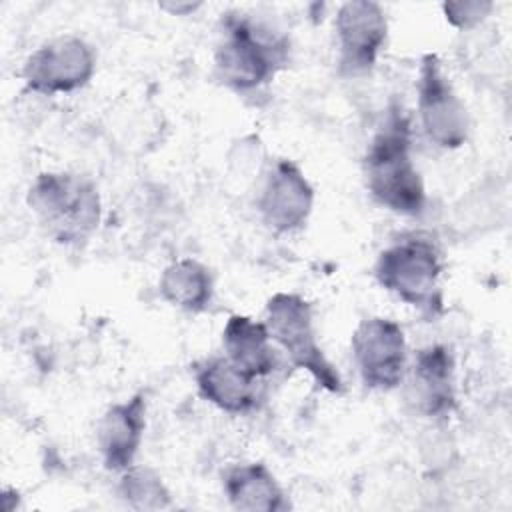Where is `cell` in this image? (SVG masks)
I'll return each mask as SVG.
<instances>
[{
	"label": "cell",
	"mask_w": 512,
	"mask_h": 512,
	"mask_svg": "<svg viewBox=\"0 0 512 512\" xmlns=\"http://www.w3.org/2000/svg\"><path fill=\"white\" fill-rule=\"evenodd\" d=\"M158 292L170 306L190 314H200L212 304L214 278L202 262L194 258H180L164 268L158 280Z\"/></svg>",
	"instance_id": "obj_16"
},
{
	"label": "cell",
	"mask_w": 512,
	"mask_h": 512,
	"mask_svg": "<svg viewBox=\"0 0 512 512\" xmlns=\"http://www.w3.org/2000/svg\"><path fill=\"white\" fill-rule=\"evenodd\" d=\"M256 206L272 232L292 234L304 228L312 214L314 188L296 162L280 158L268 170Z\"/></svg>",
	"instance_id": "obj_10"
},
{
	"label": "cell",
	"mask_w": 512,
	"mask_h": 512,
	"mask_svg": "<svg viewBox=\"0 0 512 512\" xmlns=\"http://www.w3.org/2000/svg\"><path fill=\"white\" fill-rule=\"evenodd\" d=\"M120 498L134 510H162L172 504L162 476L146 466H130L118 482Z\"/></svg>",
	"instance_id": "obj_17"
},
{
	"label": "cell",
	"mask_w": 512,
	"mask_h": 512,
	"mask_svg": "<svg viewBox=\"0 0 512 512\" xmlns=\"http://www.w3.org/2000/svg\"><path fill=\"white\" fill-rule=\"evenodd\" d=\"M406 400L428 418L448 416L456 406L454 356L444 344L420 348L406 368Z\"/></svg>",
	"instance_id": "obj_11"
},
{
	"label": "cell",
	"mask_w": 512,
	"mask_h": 512,
	"mask_svg": "<svg viewBox=\"0 0 512 512\" xmlns=\"http://www.w3.org/2000/svg\"><path fill=\"white\" fill-rule=\"evenodd\" d=\"M442 252L432 236L408 234L386 246L374 266L378 284L432 320L444 312Z\"/></svg>",
	"instance_id": "obj_4"
},
{
	"label": "cell",
	"mask_w": 512,
	"mask_h": 512,
	"mask_svg": "<svg viewBox=\"0 0 512 512\" xmlns=\"http://www.w3.org/2000/svg\"><path fill=\"white\" fill-rule=\"evenodd\" d=\"M224 492L236 510L280 512L288 508L286 494L274 474L260 462L236 464L224 474Z\"/></svg>",
	"instance_id": "obj_15"
},
{
	"label": "cell",
	"mask_w": 512,
	"mask_h": 512,
	"mask_svg": "<svg viewBox=\"0 0 512 512\" xmlns=\"http://www.w3.org/2000/svg\"><path fill=\"white\" fill-rule=\"evenodd\" d=\"M288 62V40L246 14H226L214 52L220 82L236 92L258 90Z\"/></svg>",
	"instance_id": "obj_2"
},
{
	"label": "cell",
	"mask_w": 512,
	"mask_h": 512,
	"mask_svg": "<svg viewBox=\"0 0 512 512\" xmlns=\"http://www.w3.org/2000/svg\"><path fill=\"white\" fill-rule=\"evenodd\" d=\"M494 10V4L488 0H462V2H444L442 12L450 26L458 30H470L478 26Z\"/></svg>",
	"instance_id": "obj_18"
},
{
	"label": "cell",
	"mask_w": 512,
	"mask_h": 512,
	"mask_svg": "<svg viewBox=\"0 0 512 512\" xmlns=\"http://www.w3.org/2000/svg\"><path fill=\"white\" fill-rule=\"evenodd\" d=\"M338 38V68L344 76L368 74L388 36L384 8L372 0L344 2L334 20Z\"/></svg>",
	"instance_id": "obj_9"
},
{
	"label": "cell",
	"mask_w": 512,
	"mask_h": 512,
	"mask_svg": "<svg viewBox=\"0 0 512 512\" xmlns=\"http://www.w3.org/2000/svg\"><path fill=\"white\" fill-rule=\"evenodd\" d=\"M146 428V396L136 392L130 398L108 406L98 424V448L102 464L110 472H124L134 464Z\"/></svg>",
	"instance_id": "obj_12"
},
{
	"label": "cell",
	"mask_w": 512,
	"mask_h": 512,
	"mask_svg": "<svg viewBox=\"0 0 512 512\" xmlns=\"http://www.w3.org/2000/svg\"><path fill=\"white\" fill-rule=\"evenodd\" d=\"M264 324L270 338L286 352L296 370H306L322 390L342 394V378L318 344L314 310L304 296L294 292H276L270 296Z\"/></svg>",
	"instance_id": "obj_5"
},
{
	"label": "cell",
	"mask_w": 512,
	"mask_h": 512,
	"mask_svg": "<svg viewBox=\"0 0 512 512\" xmlns=\"http://www.w3.org/2000/svg\"><path fill=\"white\" fill-rule=\"evenodd\" d=\"M42 230L58 244L86 242L102 218V202L96 184L74 172H42L26 198Z\"/></svg>",
	"instance_id": "obj_3"
},
{
	"label": "cell",
	"mask_w": 512,
	"mask_h": 512,
	"mask_svg": "<svg viewBox=\"0 0 512 512\" xmlns=\"http://www.w3.org/2000/svg\"><path fill=\"white\" fill-rule=\"evenodd\" d=\"M418 118L426 138L444 150L468 140L470 118L436 54H424L418 70Z\"/></svg>",
	"instance_id": "obj_6"
},
{
	"label": "cell",
	"mask_w": 512,
	"mask_h": 512,
	"mask_svg": "<svg viewBox=\"0 0 512 512\" xmlns=\"http://www.w3.org/2000/svg\"><path fill=\"white\" fill-rule=\"evenodd\" d=\"M198 394L226 414H248L256 408V378L240 370L226 356H212L196 364Z\"/></svg>",
	"instance_id": "obj_13"
},
{
	"label": "cell",
	"mask_w": 512,
	"mask_h": 512,
	"mask_svg": "<svg viewBox=\"0 0 512 512\" xmlns=\"http://www.w3.org/2000/svg\"><path fill=\"white\" fill-rule=\"evenodd\" d=\"M96 54L80 36L66 34L38 46L22 66L26 90L36 94H68L90 82Z\"/></svg>",
	"instance_id": "obj_7"
},
{
	"label": "cell",
	"mask_w": 512,
	"mask_h": 512,
	"mask_svg": "<svg viewBox=\"0 0 512 512\" xmlns=\"http://www.w3.org/2000/svg\"><path fill=\"white\" fill-rule=\"evenodd\" d=\"M360 380L370 390H394L408 368L406 336L398 322L372 316L362 320L350 340Z\"/></svg>",
	"instance_id": "obj_8"
},
{
	"label": "cell",
	"mask_w": 512,
	"mask_h": 512,
	"mask_svg": "<svg viewBox=\"0 0 512 512\" xmlns=\"http://www.w3.org/2000/svg\"><path fill=\"white\" fill-rule=\"evenodd\" d=\"M364 178L370 196L400 216H420L426 190L412 158V126L400 102H390L364 154Z\"/></svg>",
	"instance_id": "obj_1"
},
{
	"label": "cell",
	"mask_w": 512,
	"mask_h": 512,
	"mask_svg": "<svg viewBox=\"0 0 512 512\" xmlns=\"http://www.w3.org/2000/svg\"><path fill=\"white\" fill-rule=\"evenodd\" d=\"M164 10H170L172 14H182L186 12H194V8H198V4H162Z\"/></svg>",
	"instance_id": "obj_19"
},
{
	"label": "cell",
	"mask_w": 512,
	"mask_h": 512,
	"mask_svg": "<svg viewBox=\"0 0 512 512\" xmlns=\"http://www.w3.org/2000/svg\"><path fill=\"white\" fill-rule=\"evenodd\" d=\"M224 356L252 378H266L278 368V354L264 322L232 314L222 330Z\"/></svg>",
	"instance_id": "obj_14"
}]
</instances>
